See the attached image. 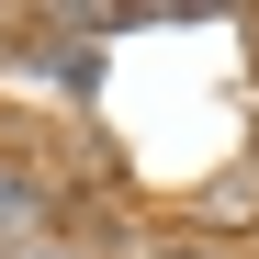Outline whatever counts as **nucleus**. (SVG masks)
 Segmentation results:
<instances>
[{
    "label": "nucleus",
    "mask_w": 259,
    "mask_h": 259,
    "mask_svg": "<svg viewBox=\"0 0 259 259\" xmlns=\"http://www.w3.org/2000/svg\"><path fill=\"white\" fill-rule=\"evenodd\" d=\"M0 226H34V181L23 169H0Z\"/></svg>",
    "instance_id": "f257e3e1"
}]
</instances>
